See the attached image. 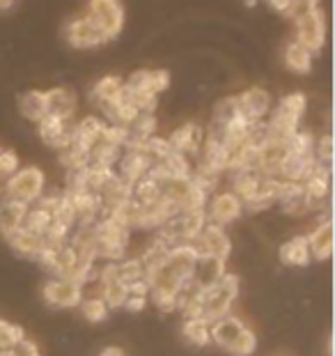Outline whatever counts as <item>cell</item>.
<instances>
[{
	"mask_svg": "<svg viewBox=\"0 0 335 356\" xmlns=\"http://www.w3.org/2000/svg\"><path fill=\"white\" fill-rule=\"evenodd\" d=\"M26 338L24 329L19 324H12L7 320H0V352H10L14 345H19Z\"/></svg>",
	"mask_w": 335,
	"mask_h": 356,
	"instance_id": "obj_36",
	"label": "cell"
},
{
	"mask_svg": "<svg viewBox=\"0 0 335 356\" xmlns=\"http://www.w3.org/2000/svg\"><path fill=\"white\" fill-rule=\"evenodd\" d=\"M315 154H289L285 156L283 165L278 170V179L287 181H306L310 177V172L315 170Z\"/></svg>",
	"mask_w": 335,
	"mask_h": 356,
	"instance_id": "obj_20",
	"label": "cell"
},
{
	"mask_svg": "<svg viewBox=\"0 0 335 356\" xmlns=\"http://www.w3.org/2000/svg\"><path fill=\"white\" fill-rule=\"evenodd\" d=\"M0 195H3V181H0Z\"/></svg>",
	"mask_w": 335,
	"mask_h": 356,
	"instance_id": "obj_47",
	"label": "cell"
},
{
	"mask_svg": "<svg viewBox=\"0 0 335 356\" xmlns=\"http://www.w3.org/2000/svg\"><path fill=\"white\" fill-rule=\"evenodd\" d=\"M294 26H296V40L303 44L308 51L317 53L324 49L326 44V17H324V10L322 7H312V10L299 14L294 19Z\"/></svg>",
	"mask_w": 335,
	"mask_h": 356,
	"instance_id": "obj_4",
	"label": "cell"
},
{
	"mask_svg": "<svg viewBox=\"0 0 335 356\" xmlns=\"http://www.w3.org/2000/svg\"><path fill=\"white\" fill-rule=\"evenodd\" d=\"M65 37L74 49H97L106 44V37L99 33V28L88 17L72 19L65 26Z\"/></svg>",
	"mask_w": 335,
	"mask_h": 356,
	"instance_id": "obj_12",
	"label": "cell"
},
{
	"mask_svg": "<svg viewBox=\"0 0 335 356\" xmlns=\"http://www.w3.org/2000/svg\"><path fill=\"white\" fill-rule=\"evenodd\" d=\"M315 161L322 165L333 163V136L326 134L315 143Z\"/></svg>",
	"mask_w": 335,
	"mask_h": 356,
	"instance_id": "obj_40",
	"label": "cell"
},
{
	"mask_svg": "<svg viewBox=\"0 0 335 356\" xmlns=\"http://www.w3.org/2000/svg\"><path fill=\"white\" fill-rule=\"evenodd\" d=\"M204 214H207V221L209 223H216V225H230L234 221H239L241 214H243V202L234 195L232 191H223V193H216L211 195L207 207H204Z\"/></svg>",
	"mask_w": 335,
	"mask_h": 356,
	"instance_id": "obj_8",
	"label": "cell"
},
{
	"mask_svg": "<svg viewBox=\"0 0 335 356\" xmlns=\"http://www.w3.org/2000/svg\"><path fill=\"white\" fill-rule=\"evenodd\" d=\"M10 356H42L40 352V347H37L33 340H28L24 338L19 345H14L12 350H10Z\"/></svg>",
	"mask_w": 335,
	"mask_h": 356,
	"instance_id": "obj_41",
	"label": "cell"
},
{
	"mask_svg": "<svg viewBox=\"0 0 335 356\" xmlns=\"http://www.w3.org/2000/svg\"><path fill=\"white\" fill-rule=\"evenodd\" d=\"M5 239L10 241V246L14 248V251H17L19 255H24V257H37L42 248H44V237H42V234L28 232L24 228L14 230L12 234H7Z\"/></svg>",
	"mask_w": 335,
	"mask_h": 356,
	"instance_id": "obj_26",
	"label": "cell"
},
{
	"mask_svg": "<svg viewBox=\"0 0 335 356\" xmlns=\"http://www.w3.org/2000/svg\"><path fill=\"white\" fill-rule=\"evenodd\" d=\"M239 115V106H237V97H225V99H220L216 106H214V118H211V122L214 124H227L232 118Z\"/></svg>",
	"mask_w": 335,
	"mask_h": 356,
	"instance_id": "obj_37",
	"label": "cell"
},
{
	"mask_svg": "<svg viewBox=\"0 0 335 356\" xmlns=\"http://www.w3.org/2000/svg\"><path fill=\"white\" fill-rule=\"evenodd\" d=\"M276 204L280 207V211L287 216H306L310 214L306 193H303V184L301 181H287L280 179L278 184V193H276Z\"/></svg>",
	"mask_w": 335,
	"mask_h": 356,
	"instance_id": "obj_11",
	"label": "cell"
},
{
	"mask_svg": "<svg viewBox=\"0 0 335 356\" xmlns=\"http://www.w3.org/2000/svg\"><path fill=\"white\" fill-rule=\"evenodd\" d=\"M131 198L138 204H142V207H147V204H154L158 198H161V186H158L156 179L145 175L142 179H138L131 186Z\"/></svg>",
	"mask_w": 335,
	"mask_h": 356,
	"instance_id": "obj_28",
	"label": "cell"
},
{
	"mask_svg": "<svg viewBox=\"0 0 335 356\" xmlns=\"http://www.w3.org/2000/svg\"><path fill=\"white\" fill-rule=\"evenodd\" d=\"M280 262L289 264V267H308L312 262L308 237H292L280 246Z\"/></svg>",
	"mask_w": 335,
	"mask_h": 356,
	"instance_id": "obj_24",
	"label": "cell"
},
{
	"mask_svg": "<svg viewBox=\"0 0 335 356\" xmlns=\"http://www.w3.org/2000/svg\"><path fill=\"white\" fill-rule=\"evenodd\" d=\"M246 329V324H243L237 315L227 313V315H220L216 317L214 322H209V336H211V343L220 350H230V345L241 336V331Z\"/></svg>",
	"mask_w": 335,
	"mask_h": 356,
	"instance_id": "obj_15",
	"label": "cell"
},
{
	"mask_svg": "<svg viewBox=\"0 0 335 356\" xmlns=\"http://www.w3.org/2000/svg\"><path fill=\"white\" fill-rule=\"evenodd\" d=\"M315 143H317L315 136L310 131H301L299 129V131L292 134L285 140V145H287L289 154H315Z\"/></svg>",
	"mask_w": 335,
	"mask_h": 356,
	"instance_id": "obj_35",
	"label": "cell"
},
{
	"mask_svg": "<svg viewBox=\"0 0 335 356\" xmlns=\"http://www.w3.org/2000/svg\"><path fill=\"white\" fill-rule=\"evenodd\" d=\"M152 159L149 154L145 152L142 145H136V147H124V152H122L120 161L115 165V175L124 181V184L133 186L136 181L142 179L145 175L149 172L152 168Z\"/></svg>",
	"mask_w": 335,
	"mask_h": 356,
	"instance_id": "obj_6",
	"label": "cell"
},
{
	"mask_svg": "<svg viewBox=\"0 0 335 356\" xmlns=\"http://www.w3.org/2000/svg\"><path fill=\"white\" fill-rule=\"evenodd\" d=\"M19 113L30 122H40L44 115H49V104H47V92L42 90H28V92L19 95Z\"/></svg>",
	"mask_w": 335,
	"mask_h": 356,
	"instance_id": "obj_23",
	"label": "cell"
},
{
	"mask_svg": "<svg viewBox=\"0 0 335 356\" xmlns=\"http://www.w3.org/2000/svg\"><path fill=\"white\" fill-rule=\"evenodd\" d=\"M230 181H232V193L237 195L241 202H248L260 188L262 175L257 170H232L230 172Z\"/></svg>",
	"mask_w": 335,
	"mask_h": 356,
	"instance_id": "obj_25",
	"label": "cell"
},
{
	"mask_svg": "<svg viewBox=\"0 0 335 356\" xmlns=\"http://www.w3.org/2000/svg\"><path fill=\"white\" fill-rule=\"evenodd\" d=\"M269 5L273 7V12L289 17V12H292V7H294V0H269Z\"/></svg>",
	"mask_w": 335,
	"mask_h": 356,
	"instance_id": "obj_43",
	"label": "cell"
},
{
	"mask_svg": "<svg viewBox=\"0 0 335 356\" xmlns=\"http://www.w3.org/2000/svg\"><path fill=\"white\" fill-rule=\"evenodd\" d=\"M303 184V193H306L310 211H319V207L329 204V193H331V165L317 163L315 170L310 172V177Z\"/></svg>",
	"mask_w": 335,
	"mask_h": 356,
	"instance_id": "obj_10",
	"label": "cell"
},
{
	"mask_svg": "<svg viewBox=\"0 0 335 356\" xmlns=\"http://www.w3.org/2000/svg\"><path fill=\"white\" fill-rule=\"evenodd\" d=\"M101 356H122V352L117 350V347H108V350H104Z\"/></svg>",
	"mask_w": 335,
	"mask_h": 356,
	"instance_id": "obj_45",
	"label": "cell"
},
{
	"mask_svg": "<svg viewBox=\"0 0 335 356\" xmlns=\"http://www.w3.org/2000/svg\"><path fill=\"white\" fill-rule=\"evenodd\" d=\"M312 58H315V53L308 51L299 42H289L285 47V65L294 74H310L312 72Z\"/></svg>",
	"mask_w": 335,
	"mask_h": 356,
	"instance_id": "obj_27",
	"label": "cell"
},
{
	"mask_svg": "<svg viewBox=\"0 0 335 356\" xmlns=\"http://www.w3.org/2000/svg\"><path fill=\"white\" fill-rule=\"evenodd\" d=\"M79 308H81V315L85 317L88 322H104L106 317L111 315V308H108V304L99 297V294H92V297H83V301L79 304Z\"/></svg>",
	"mask_w": 335,
	"mask_h": 356,
	"instance_id": "obj_33",
	"label": "cell"
},
{
	"mask_svg": "<svg viewBox=\"0 0 335 356\" xmlns=\"http://www.w3.org/2000/svg\"><path fill=\"white\" fill-rule=\"evenodd\" d=\"M223 276H225V260H220V257H211V255H200L195 262L191 283L197 287V290H207V287L218 283Z\"/></svg>",
	"mask_w": 335,
	"mask_h": 356,
	"instance_id": "obj_17",
	"label": "cell"
},
{
	"mask_svg": "<svg viewBox=\"0 0 335 356\" xmlns=\"http://www.w3.org/2000/svg\"><path fill=\"white\" fill-rule=\"evenodd\" d=\"M170 88V74L165 70H138L124 81V90L131 95H161Z\"/></svg>",
	"mask_w": 335,
	"mask_h": 356,
	"instance_id": "obj_9",
	"label": "cell"
},
{
	"mask_svg": "<svg viewBox=\"0 0 335 356\" xmlns=\"http://www.w3.org/2000/svg\"><path fill=\"white\" fill-rule=\"evenodd\" d=\"M285 156H287L285 140L269 138L257 147V172L264 177H278V170L283 165Z\"/></svg>",
	"mask_w": 335,
	"mask_h": 356,
	"instance_id": "obj_16",
	"label": "cell"
},
{
	"mask_svg": "<svg viewBox=\"0 0 335 356\" xmlns=\"http://www.w3.org/2000/svg\"><path fill=\"white\" fill-rule=\"evenodd\" d=\"M47 104H49L51 115L65 120V122H74L76 111H79V99H76L74 90H70V88H53V90H49Z\"/></svg>",
	"mask_w": 335,
	"mask_h": 356,
	"instance_id": "obj_18",
	"label": "cell"
},
{
	"mask_svg": "<svg viewBox=\"0 0 335 356\" xmlns=\"http://www.w3.org/2000/svg\"><path fill=\"white\" fill-rule=\"evenodd\" d=\"M44 186H47V177L37 165H26L19 168L12 177L5 179V198L35 204L42 198Z\"/></svg>",
	"mask_w": 335,
	"mask_h": 356,
	"instance_id": "obj_2",
	"label": "cell"
},
{
	"mask_svg": "<svg viewBox=\"0 0 335 356\" xmlns=\"http://www.w3.org/2000/svg\"><path fill=\"white\" fill-rule=\"evenodd\" d=\"M53 223V216H51V211L49 209H44L40 207V204H30L28 207V214L24 218V225L21 228L28 230V232H35V234H42L44 237V232L49 230V225Z\"/></svg>",
	"mask_w": 335,
	"mask_h": 356,
	"instance_id": "obj_31",
	"label": "cell"
},
{
	"mask_svg": "<svg viewBox=\"0 0 335 356\" xmlns=\"http://www.w3.org/2000/svg\"><path fill=\"white\" fill-rule=\"evenodd\" d=\"M104 127H106V122L101 118H97V115L83 118L81 122L74 127V145H79L85 149V152H90V147L101 140Z\"/></svg>",
	"mask_w": 335,
	"mask_h": 356,
	"instance_id": "obj_22",
	"label": "cell"
},
{
	"mask_svg": "<svg viewBox=\"0 0 335 356\" xmlns=\"http://www.w3.org/2000/svg\"><path fill=\"white\" fill-rule=\"evenodd\" d=\"M168 143H170L172 152H179L186 156H197V152H200V147L204 143V129L195 122L181 124L179 129H174L170 134Z\"/></svg>",
	"mask_w": 335,
	"mask_h": 356,
	"instance_id": "obj_14",
	"label": "cell"
},
{
	"mask_svg": "<svg viewBox=\"0 0 335 356\" xmlns=\"http://www.w3.org/2000/svg\"><path fill=\"white\" fill-rule=\"evenodd\" d=\"M202 294V320L214 322L216 317L227 315L237 301L239 294V278L232 274H225L207 290H200Z\"/></svg>",
	"mask_w": 335,
	"mask_h": 356,
	"instance_id": "obj_1",
	"label": "cell"
},
{
	"mask_svg": "<svg viewBox=\"0 0 335 356\" xmlns=\"http://www.w3.org/2000/svg\"><path fill=\"white\" fill-rule=\"evenodd\" d=\"M83 297H85V290L74 278L53 276L44 285V301L53 308H76L83 301Z\"/></svg>",
	"mask_w": 335,
	"mask_h": 356,
	"instance_id": "obj_5",
	"label": "cell"
},
{
	"mask_svg": "<svg viewBox=\"0 0 335 356\" xmlns=\"http://www.w3.org/2000/svg\"><path fill=\"white\" fill-rule=\"evenodd\" d=\"M246 5H248V7H255V5H257V0H246Z\"/></svg>",
	"mask_w": 335,
	"mask_h": 356,
	"instance_id": "obj_46",
	"label": "cell"
},
{
	"mask_svg": "<svg viewBox=\"0 0 335 356\" xmlns=\"http://www.w3.org/2000/svg\"><path fill=\"white\" fill-rule=\"evenodd\" d=\"M239 115L248 122H260L271 113V95L264 88H248L246 92L237 95Z\"/></svg>",
	"mask_w": 335,
	"mask_h": 356,
	"instance_id": "obj_13",
	"label": "cell"
},
{
	"mask_svg": "<svg viewBox=\"0 0 335 356\" xmlns=\"http://www.w3.org/2000/svg\"><path fill=\"white\" fill-rule=\"evenodd\" d=\"M278 111H283L285 115L289 118H294V120H303V115H306V108H308V99H306V95L303 92H292V95H287L280 99V104L276 106Z\"/></svg>",
	"mask_w": 335,
	"mask_h": 356,
	"instance_id": "obj_34",
	"label": "cell"
},
{
	"mask_svg": "<svg viewBox=\"0 0 335 356\" xmlns=\"http://www.w3.org/2000/svg\"><path fill=\"white\" fill-rule=\"evenodd\" d=\"M21 168L19 154L14 149H0V181L12 177Z\"/></svg>",
	"mask_w": 335,
	"mask_h": 356,
	"instance_id": "obj_39",
	"label": "cell"
},
{
	"mask_svg": "<svg viewBox=\"0 0 335 356\" xmlns=\"http://www.w3.org/2000/svg\"><path fill=\"white\" fill-rule=\"evenodd\" d=\"M17 5V0H0V12H10Z\"/></svg>",
	"mask_w": 335,
	"mask_h": 356,
	"instance_id": "obj_44",
	"label": "cell"
},
{
	"mask_svg": "<svg viewBox=\"0 0 335 356\" xmlns=\"http://www.w3.org/2000/svg\"><path fill=\"white\" fill-rule=\"evenodd\" d=\"M255 350H257V336L246 327L241 331V336L230 345V350L227 352H230L232 356H250V354H255Z\"/></svg>",
	"mask_w": 335,
	"mask_h": 356,
	"instance_id": "obj_38",
	"label": "cell"
},
{
	"mask_svg": "<svg viewBox=\"0 0 335 356\" xmlns=\"http://www.w3.org/2000/svg\"><path fill=\"white\" fill-rule=\"evenodd\" d=\"M113 264H115V274H117V278H120L126 287H129V285H133V283H138V280H142V278H147V274H145L142 262L138 260V257H122V260L113 262Z\"/></svg>",
	"mask_w": 335,
	"mask_h": 356,
	"instance_id": "obj_29",
	"label": "cell"
},
{
	"mask_svg": "<svg viewBox=\"0 0 335 356\" xmlns=\"http://www.w3.org/2000/svg\"><path fill=\"white\" fill-rule=\"evenodd\" d=\"M149 299L147 297H133V294H129L126 301H124V310H129V313H142L145 308H147Z\"/></svg>",
	"mask_w": 335,
	"mask_h": 356,
	"instance_id": "obj_42",
	"label": "cell"
},
{
	"mask_svg": "<svg viewBox=\"0 0 335 356\" xmlns=\"http://www.w3.org/2000/svg\"><path fill=\"white\" fill-rule=\"evenodd\" d=\"M85 17L99 28L106 42L115 40L124 28V7L122 0H90Z\"/></svg>",
	"mask_w": 335,
	"mask_h": 356,
	"instance_id": "obj_3",
	"label": "cell"
},
{
	"mask_svg": "<svg viewBox=\"0 0 335 356\" xmlns=\"http://www.w3.org/2000/svg\"><path fill=\"white\" fill-rule=\"evenodd\" d=\"M308 246L312 260H329L333 255V221L331 216H326L322 223H317V228L308 234Z\"/></svg>",
	"mask_w": 335,
	"mask_h": 356,
	"instance_id": "obj_19",
	"label": "cell"
},
{
	"mask_svg": "<svg viewBox=\"0 0 335 356\" xmlns=\"http://www.w3.org/2000/svg\"><path fill=\"white\" fill-rule=\"evenodd\" d=\"M122 88H124V79H120V76H104L101 81H97V86L92 90V102L97 106L108 104V102H113L122 92Z\"/></svg>",
	"mask_w": 335,
	"mask_h": 356,
	"instance_id": "obj_32",
	"label": "cell"
},
{
	"mask_svg": "<svg viewBox=\"0 0 335 356\" xmlns=\"http://www.w3.org/2000/svg\"><path fill=\"white\" fill-rule=\"evenodd\" d=\"M184 338L193 347H207V345H211L209 322L202 320V317H188V320L184 322Z\"/></svg>",
	"mask_w": 335,
	"mask_h": 356,
	"instance_id": "obj_30",
	"label": "cell"
},
{
	"mask_svg": "<svg viewBox=\"0 0 335 356\" xmlns=\"http://www.w3.org/2000/svg\"><path fill=\"white\" fill-rule=\"evenodd\" d=\"M195 251L200 255H211V257H220V260H227L232 253V241L227 237V232L223 225L216 223H204L202 232L197 234L193 241Z\"/></svg>",
	"mask_w": 335,
	"mask_h": 356,
	"instance_id": "obj_7",
	"label": "cell"
},
{
	"mask_svg": "<svg viewBox=\"0 0 335 356\" xmlns=\"http://www.w3.org/2000/svg\"><path fill=\"white\" fill-rule=\"evenodd\" d=\"M28 207L30 204L12 198H5V202H0V234L3 237H7V234H12L14 230H19L24 225Z\"/></svg>",
	"mask_w": 335,
	"mask_h": 356,
	"instance_id": "obj_21",
	"label": "cell"
}]
</instances>
